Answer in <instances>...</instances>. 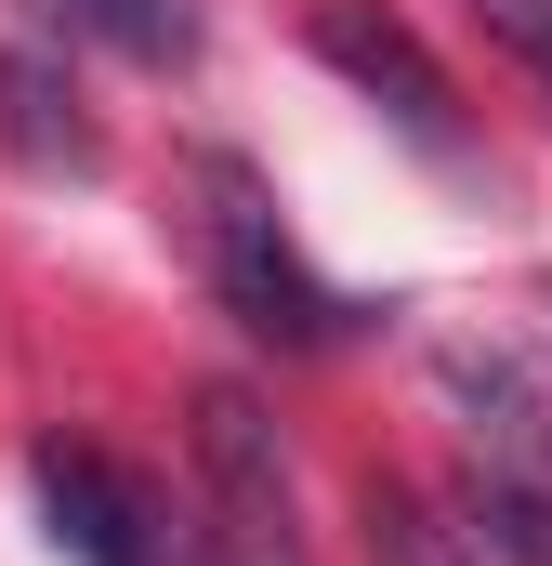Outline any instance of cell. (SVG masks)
<instances>
[{"instance_id": "obj_10", "label": "cell", "mask_w": 552, "mask_h": 566, "mask_svg": "<svg viewBox=\"0 0 552 566\" xmlns=\"http://www.w3.org/2000/svg\"><path fill=\"white\" fill-rule=\"evenodd\" d=\"M474 13H487V40H513V66L552 93V0H474Z\"/></svg>"}, {"instance_id": "obj_2", "label": "cell", "mask_w": 552, "mask_h": 566, "mask_svg": "<svg viewBox=\"0 0 552 566\" xmlns=\"http://www.w3.org/2000/svg\"><path fill=\"white\" fill-rule=\"evenodd\" d=\"M198 474H211V541L237 566H302L289 461H276V422L251 382H198Z\"/></svg>"}, {"instance_id": "obj_7", "label": "cell", "mask_w": 552, "mask_h": 566, "mask_svg": "<svg viewBox=\"0 0 552 566\" xmlns=\"http://www.w3.org/2000/svg\"><path fill=\"white\" fill-rule=\"evenodd\" d=\"M447 514H460V541H474V566H552V488L540 474H460L447 488Z\"/></svg>"}, {"instance_id": "obj_1", "label": "cell", "mask_w": 552, "mask_h": 566, "mask_svg": "<svg viewBox=\"0 0 552 566\" xmlns=\"http://www.w3.org/2000/svg\"><path fill=\"white\" fill-rule=\"evenodd\" d=\"M198 264H211V290L237 303V329H264L276 356H316V343H342V303H329V277L302 264V238L276 224V185L251 171V158H198Z\"/></svg>"}, {"instance_id": "obj_4", "label": "cell", "mask_w": 552, "mask_h": 566, "mask_svg": "<svg viewBox=\"0 0 552 566\" xmlns=\"http://www.w3.org/2000/svg\"><path fill=\"white\" fill-rule=\"evenodd\" d=\"M316 53H329V66H342V80H355V93H369V106H382L395 133H421V145H460L447 66L421 53L395 13H369V0H329V13H316Z\"/></svg>"}, {"instance_id": "obj_3", "label": "cell", "mask_w": 552, "mask_h": 566, "mask_svg": "<svg viewBox=\"0 0 552 566\" xmlns=\"http://www.w3.org/2000/svg\"><path fill=\"white\" fill-rule=\"evenodd\" d=\"M434 396L460 409V434H474V461L487 474H540L552 488V382L513 356V343H434Z\"/></svg>"}, {"instance_id": "obj_9", "label": "cell", "mask_w": 552, "mask_h": 566, "mask_svg": "<svg viewBox=\"0 0 552 566\" xmlns=\"http://www.w3.org/2000/svg\"><path fill=\"white\" fill-rule=\"evenodd\" d=\"M79 27H106L132 66H184L198 53V0H66Z\"/></svg>"}, {"instance_id": "obj_8", "label": "cell", "mask_w": 552, "mask_h": 566, "mask_svg": "<svg viewBox=\"0 0 552 566\" xmlns=\"http://www.w3.org/2000/svg\"><path fill=\"white\" fill-rule=\"evenodd\" d=\"M355 514H369V566H474L460 514H447V501H421V488H395V474H382Z\"/></svg>"}, {"instance_id": "obj_6", "label": "cell", "mask_w": 552, "mask_h": 566, "mask_svg": "<svg viewBox=\"0 0 552 566\" xmlns=\"http://www.w3.org/2000/svg\"><path fill=\"white\" fill-rule=\"evenodd\" d=\"M0 145L26 158V171H93L106 145L79 119V80L40 53V40H0Z\"/></svg>"}, {"instance_id": "obj_5", "label": "cell", "mask_w": 552, "mask_h": 566, "mask_svg": "<svg viewBox=\"0 0 552 566\" xmlns=\"http://www.w3.org/2000/svg\"><path fill=\"white\" fill-rule=\"evenodd\" d=\"M40 514H53V541L79 566H184L171 541H158V514H145V488L119 474V461H93V448H40Z\"/></svg>"}]
</instances>
